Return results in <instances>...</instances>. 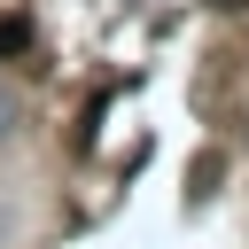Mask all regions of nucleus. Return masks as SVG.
<instances>
[{"mask_svg": "<svg viewBox=\"0 0 249 249\" xmlns=\"http://www.w3.org/2000/svg\"><path fill=\"white\" fill-rule=\"evenodd\" d=\"M218 171H226V156H195V187H187V195H195V202L218 195Z\"/></svg>", "mask_w": 249, "mask_h": 249, "instance_id": "obj_1", "label": "nucleus"}, {"mask_svg": "<svg viewBox=\"0 0 249 249\" xmlns=\"http://www.w3.org/2000/svg\"><path fill=\"white\" fill-rule=\"evenodd\" d=\"M31 47V16H0V54H23Z\"/></svg>", "mask_w": 249, "mask_h": 249, "instance_id": "obj_2", "label": "nucleus"}, {"mask_svg": "<svg viewBox=\"0 0 249 249\" xmlns=\"http://www.w3.org/2000/svg\"><path fill=\"white\" fill-rule=\"evenodd\" d=\"M8 132H16V93L0 86V140H8Z\"/></svg>", "mask_w": 249, "mask_h": 249, "instance_id": "obj_3", "label": "nucleus"}, {"mask_svg": "<svg viewBox=\"0 0 249 249\" xmlns=\"http://www.w3.org/2000/svg\"><path fill=\"white\" fill-rule=\"evenodd\" d=\"M210 8H249V0H210Z\"/></svg>", "mask_w": 249, "mask_h": 249, "instance_id": "obj_4", "label": "nucleus"}]
</instances>
